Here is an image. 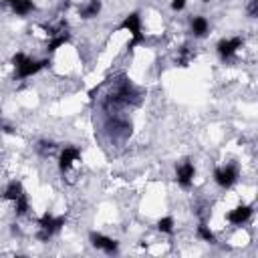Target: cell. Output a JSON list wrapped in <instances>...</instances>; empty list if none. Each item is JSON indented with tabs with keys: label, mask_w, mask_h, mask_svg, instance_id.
<instances>
[{
	"label": "cell",
	"mask_w": 258,
	"mask_h": 258,
	"mask_svg": "<svg viewBox=\"0 0 258 258\" xmlns=\"http://www.w3.org/2000/svg\"><path fill=\"white\" fill-rule=\"evenodd\" d=\"M8 2H10L12 10H14V14H18V16H27L29 12L34 10L32 0H8Z\"/></svg>",
	"instance_id": "cell-12"
},
{
	"label": "cell",
	"mask_w": 258,
	"mask_h": 258,
	"mask_svg": "<svg viewBox=\"0 0 258 258\" xmlns=\"http://www.w3.org/2000/svg\"><path fill=\"white\" fill-rule=\"evenodd\" d=\"M91 244L97 250H103L105 254H117V250H119L117 240L109 238V236H105V234H99V232H91Z\"/></svg>",
	"instance_id": "cell-6"
},
{
	"label": "cell",
	"mask_w": 258,
	"mask_h": 258,
	"mask_svg": "<svg viewBox=\"0 0 258 258\" xmlns=\"http://www.w3.org/2000/svg\"><path fill=\"white\" fill-rule=\"evenodd\" d=\"M12 64H14V69H16V77L18 79H27V77H32L38 71L45 69L47 64H49V61H32L25 53H16L12 57Z\"/></svg>",
	"instance_id": "cell-1"
},
{
	"label": "cell",
	"mask_w": 258,
	"mask_h": 258,
	"mask_svg": "<svg viewBox=\"0 0 258 258\" xmlns=\"http://www.w3.org/2000/svg\"><path fill=\"white\" fill-rule=\"evenodd\" d=\"M64 226V216H53V214H42L38 218V240L40 242H49L53 234H57Z\"/></svg>",
	"instance_id": "cell-2"
},
{
	"label": "cell",
	"mask_w": 258,
	"mask_h": 258,
	"mask_svg": "<svg viewBox=\"0 0 258 258\" xmlns=\"http://www.w3.org/2000/svg\"><path fill=\"white\" fill-rule=\"evenodd\" d=\"M14 210H16L18 216H25V214L29 212V198H27V194H25L23 198H18V200L14 202Z\"/></svg>",
	"instance_id": "cell-17"
},
{
	"label": "cell",
	"mask_w": 258,
	"mask_h": 258,
	"mask_svg": "<svg viewBox=\"0 0 258 258\" xmlns=\"http://www.w3.org/2000/svg\"><path fill=\"white\" fill-rule=\"evenodd\" d=\"M158 230L163 232V234H171V232H174V218H171V216L161 218V220L158 222Z\"/></svg>",
	"instance_id": "cell-16"
},
{
	"label": "cell",
	"mask_w": 258,
	"mask_h": 258,
	"mask_svg": "<svg viewBox=\"0 0 258 258\" xmlns=\"http://www.w3.org/2000/svg\"><path fill=\"white\" fill-rule=\"evenodd\" d=\"M194 178H196V167H194L192 161H182L178 167H176V182L182 186V188H190L194 184Z\"/></svg>",
	"instance_id": "cell-5"
},
{
	"label": "cell",
	"mask_w": 258,
	"mask_h": 258,
	"mask_svg": "<svg viewBox=\"0 0 258 258\" xmlns=\"http://www.w3.org/2000/svg\"><path fill=\"white\" fill-rule=\"evenodd\" d=\"M121 31H127L131 34V42H129V49H133L143 42V32H141V16L137 12H131L123 18V23L119 25Z\"/></svg>",
	"instance_id": "cell-3"
},
{
	"label": "cell",
	"mask_w": 258,
	"mask_h": 258,
	"mask_svg": "<svg viewBox=\"0 0 258 258\" xmlns=\"http://www.w3.org/2000/svg\"><path fill=\"white\" fill-rule=\"evenodd\" d=\"M81 160V152H79V147H73V145H69V147H64L63 152H61V158H59V167L63 169V171H67L75 161H79Z\"/></svg>",
	"instance_id": "cell-9"
},
{
	"label": "cell",
	"mask_w": 258,
	"mask_h": 258,
	"mask_svg": "<svg viewBox=\"0 0 258 258\" xmlns=\"http://www.w3.org/2000/svg\"><path fill=\"white\" fill-rule=\"evenodd\" d=\"M204 2H210V0H204Z\"/></svg>",
	"instance_id": "cell-21"
},
{
	"label": "cell",
	"mask_w": 258,
	"mask_h": 258,
	"mask_svg": "<svg viewBox=\"0 0 258 258\" xmlns=\"http://www.w3.org/2000/svg\"><path fill=\"white\" fill-rule=\"evenodd\" d=\"M99 12H101V0H89L87 4L79 8V14H81V18H85V20L95 18Z\"/></svg>",
	"instance_id": "cell-10"
},
{
	"label": "cell",
	"mask_w": 258,
	"mask_h": 258,
	"mask_svg": "<svg viewBox=\"0 0 258 258\" xmlns=\"http://www.w3.org/2000/svg\"><path fill=\"white\" fill-rule=\"evenodd\" d=\"M218 55L222 57V59H230V57H234L236 55V51L238 49H242V38L240 36H232V38H222L220 42H218Z\"/></svg>",
	"instance_id": "cell-7"
},
{
	"label": "cell",
	"mask_w": 258,
	"mask_h": 258,
	"mask_svg": "<svg viewBox=\"0 0 258 258\" xmlns=\"http://www.w3.org/2000/svg\"><path fill=\"white\" fill-rule=\"evenodd\" d=\"M250 216H252V206H236L234 210H230L228 214H226V220L230 222V224H234V226H242L244 222H248L250 220Z\"/></svg>",
	"instance_id": "cell-8"
},
{
	"label": "cell",
	"mask_w": 258,
	"mask_h": 258,
	"mask_svg": "<svg viewBox=\"0 0 258 258\" xmlns=\"http://www.w3.org/2000/svg\"><path fill=\"white\" fill-rule=\"evenodd\" d=\"M208 29H210V25H208V20L204 16H194L192 18V32H194V36H206Z\"/></svg>",
	"instance_id": "cell-13"
},
{
	"label": "cell",
	"mask_w": 258,
	"mask_h": 258,
	"mask_svg": "<svg viewBox=\"0 0 258 258\" xmlns=\"http://www.w3.org/2000/svg\"><path fill=\"white\" fill-rule=\"evenodd\" d=\"M192 53L188 51V47H184L182 51H180V59H178V63H180V67H188L190 64V61H192Z\"/></svg>",
	"instance_id": "cell-18"
},
{
	"label": "cell",
	"mask_w": 258,
	"mask_h": 258,
	"mask_svg": "<svg viewBox=\"0 0 258 258\" xmlns=\"http://www.w3.org/2000/svg\"><path fill=\"white\" fill-rule=\"evenodd\" d=\"M246 10H248V16H250V18H256V16H258V0H250Z\"/></svg>",
	"instance_id": "cell-19"
},
{
	"label": "cell",
	"mask_w": 258,
	"mask_h": 258,
	"mask_svg": "<svg viewBox=\"0 0 258 258\" xmlns=\"http://www.w3.org/2000/svg\"><path fill=\"white\" fill-rule=\"evenodd\" d=\"M198 236H200V238H202L204 242H210V244L216 242V236H214V232H212L204 222L198 226Z\"/></svg>",
	"instance_id": "cell-15"
},
{
	"label": "cell",
	"mask_w": 258,
	"mask_h": 258,
	"mask_svg": "<svg viewBox=\"0 0 258 258\" xmlns=\"http://www.w3.org/2000/svg\"><path fill=\"white\" fill-rule=\"evenodd\" d=\"M67 40H69V34L64 32V31L57 32V34L51 38V42H49V51H51V53H53V51H57V49H59V47H63Z\"/></svg>",
	"instance_id": "cell-14"
},
{
	"label": "cell",
	"mask_w": 258,
	"mask_h": 258,
	"mask_svg": "<svg viewBox=\"0 0 258 258\" xmlns=\"http://www.w3.org/2000/svg\"><path fill=\"white\" fill-rule=\"evenodd\" d=\"M25 196V188H23V184L20 182H10L8 186H6V190H4V198L8 200V202H16L18 198H23Z\"/></svg>",
	"instance_id": "cell-11"
},
{
	"label": "cell",
	"mask_w": 258,
	"mask_h": 258,
	"mask_svg": "<svg viewBox=\"0 0 258 258\" xmlns=\"http://www.w3.org/2000/svg\"><path fill=\"white\" fill-rule=\"evenodd\" d=\"M186 0H171V10H184Z\"/></svg>",
	"instance_id": "cell-20"
},
{
	"label": "cell",
	"mask_w": 258,
	"mask_h": 258,
	"mask_svg": "<svg viewBox=\"0 0 258 258\" xmlns=\"http://www.w3.org/2000/svg\"><path fill=\"white\" fill-rule=\"evenodd\" d=\"M214 180H216V184L224 190L232 188L236 184V180H238V169H236L234 165H224V167H218L216 171H214Z\"/></svg>",
	"instance_id": "cell-4"
}]
</instances>
